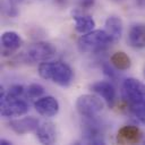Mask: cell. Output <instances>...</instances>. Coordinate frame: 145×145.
<instances>
[{
    "instance_id": "6da1fadb",
    "label": "cell",
    "mask_w": 145,
    "mask_h": 145,
    "mask_svg": "<svg viewBox=\"0 0 145 145\" xmlns=\"http://www.w3.org/2000/svg\"><path fill=\"white\" fill-rule=\"evenodd\" d=\"M39 75L46 80L61 86L68 87L74 79L72 69L62 61H45L39 66Z\"/></svg>"
},
{
    "instance_id": "7a4b0ae2",
    "label": "cell",
    "mask_w": 145,
    "mask_h": 145,
    "mask_svg": "<svg viewBox=\"0 0 145 145\" xmlns=\"http://www.w3.org/2000/svg\"><path fill=\"white\" fill-rule=\"evenodd\" d=\"M113 43L105 29H93L83 34L77 41V48L82 53H96L105 50Z\"/></svg>"
},
{
    "instance_id": "3957f363",
    "label": "cell",
    "mask_w": 145,
    "mask_h": 145,
    "mask_svg": "<svg viewBox=\"0 0 145 145\" xmlns=\"http://www.w3.org/2000/svg\"><path fill=\"white\" fill-rule=\"evenodd\" d=\"M122 99L130 112L137 109H145V84L136 78H127L121 86Z\"/></svg>"
},
{
    "instance_id": "277c9868",
    "label": "cell",
    "mask_w": 145,
    "mask_h": 145,
    "mask_svg": "<svg viewBox=\"0 0 145 145\" xmlns=\"http://www.w3.org/2000/svg\"><path fill=\"white\" fill-rule=\"evenodd\" d=\"M104 103L100 96L94 94H83L76 100V110L84 118H94L103 110Z\"/></svg>"
},
{
    "instance_id": "5b68a950",
    "label": "cell",
    "mask_w": 145,
    "mask_h": 145,
    "mask_svg": "<svg viewBox=\"0 0 145 145\" xmlns=\"http://www.w3.org/2000/svg\"><path fill=\"white\" fill-rule=\"evenodd\" d=\"M57 49L49 42H36L29 45L24 52V60L27 62H45L56 56Z\"/></svg>"
},
{
    "instance_id": "8992f818",
    "label": "cell",
    "mask_w": 145,
    "mask_h": 145,
    "mask_svg": "<svg viewBox=\"0 0 145 145\" xmlns=\"http://www.w3.org/2000/svg\"><path fill=\"white\" fill-rule=\"evenodd\" d=\"M28 103L20 97H0V113L5 118L20 117L28 112Z\"/></svg>"
},
{
    "instance_id": "52a82bcc",
    "label": "cell",
    "mask_w": 145,
    "mask_h": 145,
    "mask_svg": "<svg viewBox=\"0 0 145 145\" xmlns=\"http://www.w3.org/2000/svg\"><path fill=\"white\" fill-rule=\"evenodd\" d=\"M94 118H87L88 121L84 123L83 135L84 142L87 144H104L103 134H104V125L97 121Z\"/></svg>"
},
{
    "instance_id": "ba28073f",
    "label": "cell",
    "mask_w": 145,
    "mask_h": 145,
    "mask_svg": "<svg viewBox=\"0 0 145 145\" xmlns=\"http://www.w3.org/2000/svg\"><path fill=\"white\" fill-rule=\"evenodd\" d=\"M89 88L96 95L102 97V100L106 103L108 106L112 108L114 105L116 99H117V92H116L114 86L110 82H108V80H97V82L93 83L89 86Z\"/></svg>"
},
{
    "instance_id": "9c48e42d",
    "label": "cell",
    "mask_w": 145,
    "mask_h": 145,
    "mask_svg": "<svg viewBox=\"0 0 145 145\" xmlns=\"http://www.w3.org/2000/svg\"><path fill=\"white\" fill-rule=\"evenodd\" d=\"M34 108L40 116L45 118H52L59 112V102L56 97L46 95L37 99L34 102Z\"/></svg>"
},
{
    "instance_id": "30bf717a",
    "label": "cell",
    "mask_w": 145,
    "mask_h": 145,
    "mask_svg": "<svg viewBox=\"0 0 145 145\" xmlns=\"http://www.w3.org/2000/svg\"><path fill=\"white\" fill-rule=\"evenodd\" d=\"M9 127L12 131L18 135H25L33 130H36L39 127V120L35 117H24L20 119H15L9 121Z\"/></svg>"
},
{
    "instance_id": "8fae6325",
    "label": "cell",
    "mask_w": 145,
    "mask_h": 145,
    "mask_svg": "<svg viewBox=\"0 0 145 145\" xmlns=\"http://www.w3.org/2000/svg\"><path fill=\"white\" fill-rule=\"evenodd\" d=\"M142 130L133 125H126L118 130V142L121 144H136L142 140Z\"/></svg>"
},
{
    "instance_id": "7c38bea8",
    "label": "cell",
    "mask_w": 145,
    "mask_h": 145,
    "mask_svg": "<svg viewBox=\"0 0 145 145\" xmlns=\"http://www.w3.org/2000/svg\"><path fill=\"white\" fill-rule=\"evenodd\" d=\"M128 43L135 49L145 48V24H133L128 32Z\"/></svg>"
},
{
    "instance_id": "4fadbf2b",
    "label": "cell",
    "mask_w": 145,
    "mask_h": 145,
    "mask_svg": "<svg viewBox=\"0 0 145 145\" xmlns=\"http://www.w3.org/2000/svg\"><path fill=\"white\" fill-rule=\"evenodd\" d=\"M122 28H123L122 20H121V18L119 16L111 15L105 19L104 29L110 35V37L112 39L113 43H116V42H118L120 40V37L122 35Z\"/></svg>"
},
{
    "instance_id": "5bb4252c",
    "label": "cell",
    "mask_w": 145,
    "mask_h": 145,
    "mask_svg": "<svg viewBox=\"0 0 145 145\" xmlns=\"http://www.w3.org/2000/svg\"><path fill=\"white\" fill-rule=\"evenodd\" d=\"M56 126L51 121H44L36 129V137L42 144H53L56 142Z\"/></svg>"
},
{
    "instance_id": "9a60e30c",
    "label": "cell",
    "mask_w": 145,
    "mask_h": 145,
    "mask_svg": "<svg viewBox=\"0 0 145 145\" xmlns=\"http://www.w3.org/2000/svg\"><path fill=\"white\" fill-rule=\"evenodd\" d=\"M23 40L17 32L14 31H6L1 35V45L3 52H14L20 48Z\"/></svg>"
},
{
    "instance_id": "2e32d148",
    "label": "cell",
    "mask_w": 145,
    "mask_h": 145,
    "mask_svg": "<svg viewBox=\"0 0 145 145\" xmlns=\"http://www.w3.org/2000/svg\"><path fill=\"white\" fill-rule=\"evenodd\" d=\"M72 19L75 22V29L80 34L88 33V32L93 31L95 27V22L89 15L75 14L72 16Z\"/></svg>"
},
{
    "instance_id": "e0dca14e",
    "label": "cell",
    "mask_w": 145,
    "mask_h": 145,
    "mask_svg": "<svg viewBox=\"0 0 145 145\" xmlns=\"http://www.w3.org/2000/svg\"><path fill=\"white\" fill-rule=\"evenodd\" d=\"M111 65L117 69V70H127L130 68L131 66V61H130V58L129 56L123 52V51H118V52H114L112 56H111Z\"/></svg>"
},
{
    "instance_id": "ac0fdd59",
    "label": "cell",
    "mask_w": 145,
    "mask_h": 145,
    "mask_svg": "<svg viewBox=\"0 0 145 145\" xmlns=\"http://www.w3.org/2000/svg\"><path fill=\"white\" fill-rule=\"evenodd\" d=\"M28 99H40L44 94V87L40 84H31L25 92Z\"/></svg>"
},
{
    "instance_id": "d6986e66",
    "label": "cell",
    "mask_w": 145,
    "mask_h": 145,
    "mask_svg": "<svg viewBox=\"0 0 145 145\" xmlns=\"http://www.w3.org/2000/svg\"><path fill=\"white\" fill-rule=\"evenodd\" d=\"M102 69H103L104 75H105V76H108L110 79H114V78L117 77V72H116V71L112 69V67H111L110 65L104 63V65L102 66Z\"/></svg>"
},
{
    "instance_id": "ffe728a7",
    "label": "cell",
    "mask_w": 145,
    "mask_h": 145,
    "mask_svg": "<svg viewBox=\"0 0 145 145\" xmlns=\"http://www.w3.org/2000/svg\"><path fill=\"white\" fill-rule=\"evenodd\" d=\"M0 144H1V145H11L12 143H11L10 140H7V139H5V138H2V139L0 140Z\"/></svg>"
},
{
    "instance_id": "44dd1931",
    "label": "cell",
    "mask_w": 145,
    "mask_h": 145,
    "mask_svg": "<svg viewBox=\"0 0 145 145\" xmlns=\"http://www.w3.org/2000/svg\"><path fill=\"white\" fill-rule=\"evenodd\" d=\"M144 74H145V69H144Z\"/></svg>"
},
{
    "instance_id": "7402d4cb",
    "label": "cell",
    "mask_w": 145,
    "mask_h": 145,
    "mask_svg": "<svg viewBox=\"0 0 145 145\" xmlns=\"http://www.w3.org/2000/svg\"><path fill=\"white\" fill-rule=\"evenodd\" d=\"M144 143H145V139H144Z\"/></svg>"
}]
</instances>
